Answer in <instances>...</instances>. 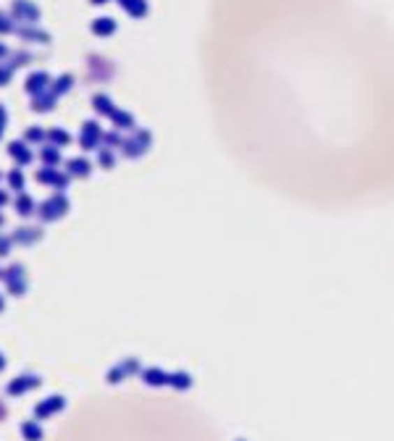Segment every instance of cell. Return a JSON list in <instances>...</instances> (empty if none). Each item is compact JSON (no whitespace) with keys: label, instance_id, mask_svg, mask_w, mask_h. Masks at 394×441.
<instances>
[{"label":"cell","instance_id":"obj_1","mask_svg":"<svg viewBox=\"0 0 394 441\" xmlns=\"http://www.w3.org/2000/svg\"><path fill=\"white\" fill-rule=\"evenodd\" d=\"M203 85L221 147L313 213L394 203V27L358 0H210Z\"/></svg>","mask_w":394,"mask_h":441},{"label":"cell","instance_id":"obj_2","mask_svg":"<svg viewBox=\"0 0 394 441\" xmlns=\"http://www.w3.org/2000/svg\"><path fill=\"white\" fill-rule=\"evenodd\" d=\"M48 441H224L192 399L163 389H110L85 397Z\"/></svg>","mask_w":394,"mask_h":441},{"label":"cell","instance_id":"obj_3","mask_svg":"<svg viewBox=\"0 0 394 441\" xmlns=\"http://www.w3.org/2000/svg\"><path fill=\"white\" fill-rule=\"evenodd\" d=\"M89 106H92V110H95L98 116L110 119V124H113V129L116 131H124V134H126V131H131L134 126H137L134 113L119 108L113 100H110V95H105V92H95V95L89 97Z\"/></svg>","mask_w":394,"mask_h":441},{"label":"cell","instance_id":"obj_4","mask_svg":"<svg viewBox=\"0 0 394 441\" xmlns=\"http://www.w3.org/2000/svg\"><path fill=\"white\" fill-rule=\"evenodd\" d=\"M68 213H71V200H68V194L53 192V194H48L43 203H37V213H34V218H37L43 226H48V224L64 221Z\"/></svg>","mask_w":394,"mask_h":441},{"label":"cell","instance_id":"obj_5","mask_svg":"<svg viewBox=\"0 0 394 441\" xmlns=\"http://www.w3.org/2000/svg\"><path fill=\"white\" fill-rule=\"evenodd\" d=\"M153 147V131L150 129H143V126H134L131 131L124 134V142H121V158H126V161H140L145 158L147 152Z\"/></svg>","mask_w":394,"mask_h":441},{"label":"cell","instance_id":"obj_6","mask_svg":"<svg viewBox=\"0 0 394 441\" xmlns=\"http://www.w3.org/2000/svg\"><path fill=\"white\" fill-rule=\"evenodd\" d=\"M113 79H116V64L110 61L108 55H85V82L87 85H108Z\"/></svg>","mask_w":394,"mask_h":441},{"label":"cell","instance_id":"obj_7","mask_svg":"<svg viewBox=\"0 0 394 441\" xmlns=\"http://www.w3.org/2000/svg\"><path fill=\"white\" fill-rule=\"evenodd\" d=\"M8 237H11L13 247H34V245H40L45 239V226L43 224L24 221V224H19V226L13 229Z\"/></svg>","mask_w":394,"mask_h":441},{"label":"cell","instance_id":"obj_8","mask_svg":"<svg viewBox=\"0 0 394 441\" xmlns=\"http://www.w3.org/2000/svg\"><path fill=\"white\" fill-rule=\"evenodd\" d=\"M34 182L40 184V187L53 189V192H66V189L71 187L68 173L61 171V168H48V166H40V168L34 171Z\"/></svg>","mask_w":394,"mask_h":441},{"label":"cell","instance_id":"obj_9","mask_svg":"<svg viewBox=\"0 0 394 441\" xmlns=\"http://www.w3.org/2000/svg\"><path fill=\"white\" fill-rule=\"evenodd\" d=\"M103 126H100L98 121H85L82 124V129H79V147L85 152H98L103 147Z\"/></svg>","mask_w":394,"mask_h":441},{"label":"cell","instance_id":"obj_10","mask_svg":"<svg viewBox=\"0 0 394 441\" xmlns=\"http://www.w3.org/2000/svg\"><path fill=\"white\" fill-rule=\"evenodd\" d=\"M8 13L16 24H40V19H43V11L34 0H11Z\"/></svg>","mask_w":394,"mask_h":441},{"label":"cell","instance_id":"obj_11","mask_svg":"<svg viewBox=\"0 0 394 441\" xmlns=\"http://www.w3.org/2000/svg\"><path fill=\"white\" fill-rule=\"evenodd\" d=\"M0 279L6 281L8 291L16 294V297H22L24 291H27V287H29V276H27V268H24L22 263H11L8 268L0 273Z\"/></svg>","mask_w":394,"mask_h":441},{"label":"cell","instance_id":"obj_12","mask_svg":"<svg viewBox=\"0 0 394 441\" xmlns=\"http://www.w3.org/2000/svg\"><path fill=\"white\" fill-rule=\"evenodd\" d=\"M13 34L24 45H53V34L48 32V29H40L37 24H19Z\"/></svg>","mask_w":394,"mask_h":441},{"label":"cell","instance_id":"obj_13","mask_svg":"<svg viewBox=\"0 0 394 441\" xmlns=\"http://www.w3.org/2000/svg\"><path fill=\"white\" fill-rule=\"evenodd\" d=\"M64 171L68 173L71 182H87L92 176V161L85 158V155H74V158H66Z\"/></svg>","mask_w":394,"mask_h":441},{"label":"cell","instance_id":"obj_14","mask_svg":"<svg viewBox=\"0 0 394 441\" xmlns=\"http://www.w3.org/2000/svg\"><path fill=\"white\" fill-rule=\"evenodd\" d=\"M6 152H8V158H11L19 168H27V166L37 158V155L32 152V147H29L24 140H11L8 145H6Z\"/></svg>","mask_w":394,"mask_h":441},{"label":"cell","instance_id":"obj_15","mask_svg":"<svg viewBox=\"0 0 394 441\" xmlns=\"http://www.w3.org/2000/svg\"><path fill=\"white\" fill-rule=\"evenodd\" d=\"M11 208L22 221H32L37 213V200L29 192H19L16 197H11Z\"/></svg>","mask_w":394,"mask_h":441},{"label":"cell","instance_id":"obj_16","mask_svg":"<svg viewBox=\"0 0 394 441\" xmlns=\"http://www.w3.org/2000/svg\"><path fill=\"white\" fill-rule=\"evenodd\" d=\"M50 82H53V76L48 74V71H32V74H27V79H24V92L29 97L40 95L45 89H50Z\"/></svg>","mask_w":394,"mask_h":441},{"label":"cell","instance_id":"obj_17","mask_svg":"<svg viewBox=\"0 0 394 441\" xmlns=\"http://www.w3.org/2000/svg\"><path fill=\"white\" fill-rule=\"evenodd\" d=\"M119 3V8L129 19H134V22H143V19H147V13H150V3L147 0H116Z\"/></svg>","mask_w":394,"mask_h":441},{"label":"cell","instance_id":"obj_18","mask_svg":"<svg viewBox=\"0 0 394 441\" xmlns=\"http://www.w3.org/2000/svg\"><path fill=\"white\" fill-rule=\"evenodd\" d=\"M29 108H32V113H53L55 108H58V97L50 89H45L40 95L29 97Z\"/></svg>","mask_w":394,"mask_h":441},{"label":"cell","instance_id":"obj_19","mask_svg":"<svg viewBox=\"0 0 394 441\" xmlns=\"http://www.w3.org/2000/svg\"><path fill=\"white\" fill-rule=\"evenodd\" d=\"M3 182H6V189L13 194L19 192H27V173H24V168H19V166H13L11 171L3 173Z\"/></svg>","mask_w":394,"mask_h":441},{"label":"cell","instance_id":"obj_20","mask_svg":"<svg viewBox=\"0 0 394 441\" xmlns=\"http://www.w3.org/2000/svg\"><path fill=\"white\" fill-rule=\"evenodd\" d=\"M89 32L95 34V37H113V34L119 32V22L110 19V16H98V19L89 22Z\"/></svg>","mask_w":394,"mask_h":441},{"label":"cell","instance_id":"obj_21","mask_svg":"<svg viewBox=\"0 0 394 441\" xmlns=\"http://www.w3.org/2000/svg\"><path fill=\"white\" fill-rule=\"evenodd\" d=\"M74 85H77V76L68 74V71H66V74H58V76L53 79V82H50V92H53V95L58 97V100H61V97L68 95V92L74 89Z\"/></svg>","mask_w":394,"mask_h":441},{"label":"cell","instance_id":"obj_22","mask_svg":"<svg viewBox=\"0 0 394 441\" xmlns=\"http://www.w3.org/2000/svg\"><path fill=\"white\" fill-rule=\"evenodd\" d=\"M37 158H40V163H43V166H48V168H58V166L64 163L61 147H55V145H48V142L43 145V150H40V155H37Z\"/></svg>","mask_w":394,"mask_h":441},{"label":"cell","instance_id":"obj_23","mask_svg":"<svg viewBox=\"0 0 394 441\" xmlns=\"http://www.w3.org/2000/svg\"><path fill=\"white\" fill-rule=\"evenodd\" d=\"M32 61H34V55L29 53V50H11V53H8V58H6L3 64L8 66L11 71H19V68H27V66L32 64Z\"/></svg>","mask_w":394,"mask_h":441},{"label":"cell","instance_id":"obj_24","mask_svg":"<svg viewBox=\"0 0 394 441\" xmlns=\"http://www.w3.org/2000/svg\"><path fill=\"white\" fill-rule=\"evenodd\" d=\"M48 145L66 147V145H71V134L64 126H48Z\"/></svg>","mask_w":394,"mask_h":441},{"label":"cell","instance_id":"obj_25","mask_svg":"<svg viewBox=\"0 0 394 441\" xmlns=\"http://www.w3.org/2000/svg\"><path fill=\"white\" fill-rule=\"evenodd\" d=\"M98 166L103 171H113L119 166V152L110 150V147H100L98 150Z\"/></svg>","mask_w":394,"mask_h":441},{"label":"cell","instance_id":"obj_26","mask_svg":"<svg viewBox=\"0 0 394 441\" xmlns=\"http://www.w3.org/2000/svg\"><path fill=\"white\" fill-rule=\"evenodd\" d=\"M22 140L27 142V145H45V142H48V129H45V126H27Z\"/></svg>","mask_w":394,"mask_h":441},{"label":"cell","instance_id":"obj_27","mask_svg":"<svg viewBox=\"0 0 394 441\" xmlns=\"http://www.w3.org/2000/svg\"><path fill=\"white\" fill-rule=\"evenodd\" d=\"M16 27H19V24L13 22L11 13L0 8V37H8V34H13V32H16Z\"/></svg>","mask_w":394,"mask_h":441},{"label":"cell","instance_id":"obj_28","mask_svg":"<svg viewBox=\"0 0 394 441\" xmlns=\"http://www.w3.org/2000/svg\"><path fill=\"white\" fill-rule=\"evenodd\" d=\"M121 142H124V131L113 129V131H105V134H103V147H110V150L119 152Z\"/></svg>","mask_w":394,"mask_h":441},{"label":"cell","instance_id":"obj_29","mask_svg":"<svg viewBox=\"0 0 394 441\" xmlns=\"http://www.w3.org/2000/svg\"><path fill=\"white\" fill-rule=\"evenodd\" d=\"M11 252H13V242H11V237L0 231V260H3V258H8Z\"/></svg>","mask_w":394,"mask_h":441},{"label":"cell","instance_id":"obj_30","mask_svg":"<svg viewBox=\"0 0 394 441\" xmlns=\"http://www.w3.org/2000/svg\"><path fill=\"white\" fill-rule=\"evenodd\" d=\"M13 74H16V71H11V68H8L6 64H0V89L11 85V82H13Z\"/></svg>","mask_w":394,"mask_h":441},{"label":"cell","instance_id":"obj_31","mask_svg":"<svg viewBox=\"0 0 394 441\" xmlns=\"http://www.w3.org/2000/svg\"><path fill=\"white\" fill-rule=\"evenodd\" d=\"M6 126H8V108L0 103V142H3V134H6Z\"/></svg>","mask_w":394,"mask_h":441},{"label":"cell","instance_id":"obj_32","mask_svg":"<svg viewBox=\"0 0 394 441\" xmlns=\"http://www.w3.org/2000/svg\"><path fill=\"white\" fill-rule=\"evenodd\" d=\"M6 205H11V192H8V189H3V187H0V210H3V208H6Z\"/></svg>","mask_w":394,"mask_h":441},{"label":"cell","instance_id":"obj_33","mask_svg":"<svg viewBox=\"0 0 394 441\" xmlns=\"http://www.w3.org/2000/svg\"><path fill=\"white\" fill-rule=\"evenodd\" d=\"M8 53H11V48H8L6 43H0V64H3L6 58H8Z\"/></svg>","mask_w":394,"mask_h":441},{"label":"cell","instance_id":"obj_34","mask_svg":"<svg viewBox=\"0 0 394 441\" xmlns=\"http://www.w3.org/2000/svg\"><path fill=\"white\" fill-rule=\"evenodd\" d=\"M89 6H95V8H103V6H108L110 0H87Z\"/></svg>","mask_w":394,"mask_h":441},{"label":"cell","instance_id":"obj_35","mask_svg":"<svg viewBox=\"0 0 394 441\" xmlns=\"http://www.w3.org/2000/svg\"><path fill=\"white\" fill-rule=\"evenodd\" d=\"M3 226H6V213L0 210V231H3Z\"/></svg>","mask_w":394,"mask_h":441},{"label":"cell","instance_id":"obj_36","mask_svg":"<svg viewBox=\"0 0 394 441\" xmlns=\"http://www.w3.org/2000/svg\"><path fill=\"white\" fill-rule=\"evenodd\" d=\"M0 310H3V297H0Z\"/></svg>","mask_w":394,"mask_h":441},{"label":"cell","instance_id":"obj_37","mask_svg":"<svg viewBox=\"0 0 394 441\" xmlns=\"http://www.w3.org/2000/svg\"><path fill=\"white\" fill-rule=\"evenodd\" d=\"M0 182H3V171H0Z\"/></svg>","mask_w":394,"mask_h":441},{"label":"cell","instance_id":"obj_38","mask_svg":"<svg viewBox=\"0 0 394 441\" xmlns=\"http://www.w3.org/2000/svg\"><path fill=\"white\" fill-rule=\"evenodd\" d=\"M0 273H3V270H0Z\"/></svg>","mask_w":394,"mask_h":441}]
</instances>
